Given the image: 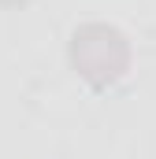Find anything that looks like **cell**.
<instances>
[{"mask_svg":"<svg viewBox=\"0 0 156 159\" xmlns=\"http://www.w3.org/2000/svg\"><path fill=\"white\" fill-rule=\"evenodd\" d=\"M26 0H0V7H22Z\"/></svg>","mask_w":156,"mask_h":159,"instance_id":"obj_2","label":"cell"},{"mask_svg":"<svg viewBox=\"0 0 156 159\" xmlns=\"http://www.w3.org/2000/svg\"><path fill=\"white\" fill-rule=\"evenodd\" d=\"M67 56H71L75 74L89 81L93 89H108V85L123 81L130 70V41L119 26H108V22L75 26Z\"/></svg>","mask_w":156,"mask_h":159,"instance_id":"obj_1","label":"cell"}]
</instances>
